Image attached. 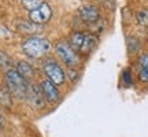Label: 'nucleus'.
Listing matches in <instances>:
<instances>
[{"label": "nucleus", "instance_id": "f3484780", "mask_svg": "<svg viewBox=\"0 0 148 137\" xmlns=\"http://www.w3.org/2000/svg\"><path fill=\"white\" fill-rule=\"evenodd\" d=\"M126 44H127V49H129L130 53H136L138 49H140V42H138V40L134 38V37H129Z\"/></svg>", "mask_w": 148, "mask_h": 137}, {"label": "nucleus", "instance_id": "39448f33", "mask_svg": "<svg viewBox=\"0 0 148 137\" xmlns=\"http://www.w3.org/2000/svg\"><path fill=\"white\" fill-rule=\"evenodd\" d=\"M51 16H52V8L48 3L44 1L40 7L29 12V21L36 25H44L51 19Z\"/></svg>", "mask_w": 148, "mask_h": 137}, {"label": "nucleus", "instance_id": "2eb2a0df", "mask_svg": "<svg viewBox=\"0 0 148 137\" xmlns=\"http://www.w3.org/2000/svg\"><path fill=\"white\" fill-rule=\"evenodd\" d=\"M134 18H136V22H137L140 26L148 27V10L147 8H141V10L136 11Z\"/></svg>", "mask_w": 148, "mask_h": 137}, {"label": "nucleus", "instance_id": "20e7f679", "mask_svg": "<svg viewBox=\"0 0 148 137\" xmlns=\"http://www.w3.org/2000/svg\"><path fill=\"white\" fill-rule=\"evenodd\" d=\"M42 70L44 74L47 75V79H49L53 85H63L66 81V73L64 70L60 67V64L52 58H47L42 63Z\"/></svg>", "mask_w": 148, "mask_h": 137}, {"label": "nucleus", "instance_id": "f03ea898", "mask_svg": "<svg viewBox=\"0 0 148 137\" xmlns=\"http://www.w3.org/2000/svg\"><path fill=\"white\" fill-rule=\"evenodd\" d=\"M22 51L29 58L40 59L44 58L51 51V42L47 38L40 36H30L22 42Z\"/></svg>", "mask_w": 148, "mask_h": 137}, {"label": "nucleus", "instance_id": "aec40b11", "mask_svg": "<svg viewBox=\"0 0 148 137\" xmlns=\"http://www.w3.org/2000/svg\"><path fill=\"white\" fill-rule=\"evenodd\" d=\"M4 125H5V119H4V116H3V114L0 112V130L4 129Z\"/></svg>", "mask_w": 148, "mask_h": 137}, {"label": "nucleus", "instance_id": "0eeeda50", "mask_svg": "<svg viewBox=\"0 0 148 137\" xmlns=\"http://www.w3.org/2000/svg\"><path fill=\"white\" fill-rule=\"evenodd\" d=\"M78 15L81 18V21L88 23V25H95L96 22H99L101 18L99 7H96L93 4H84L82 7H79Z\"/></svg>", "mask_w": 148, "mask_h": 137}, {"label": "nucleus", "instance_id": "423d86ee", "mask_svg": "<svg viewBox=\"0 0 148 137\" xmlns=\"http://www.w3.org/2000/svg\"><path fill=\"white\" fill-rule=\"evenodd\" d=\"M29 104L32 105L33 108L36 110H40V108H44L45 107V97H44V93L41 90V86L37 84H30L29 85V89H27V96H26Z\"/></svg>", "mask_w": 148, "mask_h": 137}, {"label": "nucleus", "instance_id": "9b49d317", "mask_svg": "<svg viewBox=\"0 0 148 137\" xmlns=\"http://www.w3.org/2000/svg\"><path fill=\"white\" fill-rule=\"evenodd\" d=\"M18 73L21 74L23 78L29 81V79H32L34 77V68L32 67V64L25 62V60H21V62H18L16 63V68H15Z\"/></svg>", "mask_w": 148, "mask_h": 137}, {"label": "nucleus", "instance_id": "ddd939ff", "mask_svg": "<svg viewBox=\"0 0 148 137\" xmlns=\"http://www.w3.org/2000/svg\"><path fill=\"white\" fill-rule=\"evenodd\" d=\"M0 68L7 73V71H10L14 68V63H12V59L7 55V52L4 51H0Z\"/></svg>", "mask_w": 148, "mask_h": 137}, {"label": "nucleus", "instance_id": "f257e3e1", "mask_svg": "<svg viewBox=\"0 0 148 137\" xmlns=\"http://www.w3.org/2000/svg\"><path fill=\"white\" fill-rule=\"evenodd\" d=\"M4 85L8 88L12 97H15L18 100L26 99L27 89H29V82L16 71L15 68H12L10 71L4 73Z\"/></svg>", "mask_w": 148, "mask_h": 137}, {"label": "nucleus", "instance_id": "9d476101", "mask_svg": "<svg viewBox=\"0 0 148 137\" xmlns=\"http://www.w3.org/2000/svg\"><path fill=\"white\" fill-rule=\"evenodd\" d=\"M96 44H97V37L92 33H85L84 36V41H82V45L79 48V55H89L92 53V51L95 49Z\"/></svg>", "mask_w": 148, "mask_h": 137}, {"label": "nucleus", "instance_id": "dca6fc26", "mask_svg": "<svg viewBox=\"0 0 148 137\" xmlns=\"http://www.w3.org/2000/svg\"><path fill=\"white\" fill-rule=\"evenodd\" d=\"M21 3H22V5H23V8L30 12V11L36 10L37 7H40L44 1H42V0H21Z\"/></svg>", "mask_w": 148, "mask_h": 137}, {"label": "nucleus", "instance_id": "6e6552de", "mask_svg": "<svg viewBox=\"0 0 148 137\" xmlns=\"http://www.w3.org/2000/svg\"><path fill=\"white\" fill-rule=\"evenodd\" d=\"M40 86H41V90L47 101H49V103H58L60 100V93L58 90V86L53 85L49 79H44Z\"/></svg>", "mask_w": 148, "mask_h": 137}, {"label": "nucleus", "instance_id": "a211bd4d", "mask_svg": "<svg viewBox=\"0 0 148 137\" xmlns=\"http://www.w3.org/2000/svg\"><path fill=\"white\" fill-rule=\"evenodd\" d=\"M122 81H123V85H125V86H130V85L133 84L132 74H130L129 70H125V71L122 73Z\"/></svg>", "mask_w": 148, "mask_h": 137}, {"label": "nucleus", "instance_id": "7ed1b4c3", "mask_svg": "<svg viewBox=\"0 0 148 137\" xmlns=\"http://www.w3.org/2000/svg\"><path fill=\"white\" fill-rule=\"evenodd\" d=\"M55 53L69 68H75L81 63V56L70 47L67 41L60 40L55 44Z\"/></svg>", "mask_w": 148, "mask_h": 137}, {"label": "nucleus", "instance_id": "6ab92c4d", "mask_svg": "<svg viewBox=\"0 0 148 137\" xmlns=\"http://www.w3.org/2000/svg\"><path fill=\"white\" fill-rule=\"evenodd\" d=\"M67 75H69V78L71 79V81H75V79L79 77L78 71H77L75 68H69V71H67Z\"/></svg>", "mask_w": 148, "mask_h": 137}, {"label": "nucleus", "instance_id": "4468645a", "mask_svg": "<svg viewBox=\"0 0 148 137\" xmlns=\"http://www.w3.org/2000/svg\"><path fill=\"white\" fill-rule=\"evenodd\" d=\"M37 27L38 25L36 23H33L30 21H22V22H18V25H16V29L22 33H36L37 32Z\"/></svg>", "mask_w": 148, "mask_h": 137}, {"label": "nucleus", "instance_id": "f8f14e48", "mask_svg": "<svg viewBox=\"0 0 148 137\" xmlns=\"http://www.w3.org/2000/svg\"><path fill=\"white\" fill-rule=\"evenodd\" d=\"M0 104L5 108L12 107V95L4 84H1V86H0Z\"/></svg>", "mask_w": 148, "mask_h": 137}, {"label": "nucleus", "instance_id": "1a4fd4ad", "mask_svg": "<svg viewBox=\"0 0 148 137\" xmlns=\"http://www.w3.org/2000/svg\"><path fill=\"white\" fill-rule=\"evenodd\" d=\"M137 75L140 82L148 84V51L140 55L137 60Z\"/></svg>", "mask_w": 148, "mask_h": 137}]
</instances>
